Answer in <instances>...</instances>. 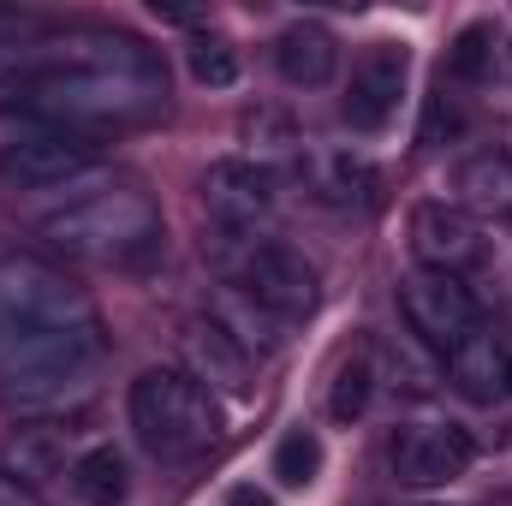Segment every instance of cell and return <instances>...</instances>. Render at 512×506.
<instances>
[{
  "label": "cell",
  "instance_id": "4316f807",
  "mask_svg": "<svg viewBox=\"0 0 512 506\" xmlns=\"http://www.w3.org/2000/svg\"><path fill=\"white\" fill-rule=\"evenodd\" d=\"M227 506H274V501H268L262 489H251V483H245V489H233V495H227Z\"/></svg>",
  "mask_w": 512,
  "mask_h": 506
},
{
  "label": "cell",
  "instance_id": "30bf717a",
  "mask_svg": "<svg viewBox=\"0 0 512 506\" xmlns=\"http://www.w3.org/2000/svg\"><path fill=\"white\" fill-rule=\"evenodd\" d=\"M203 203H209V215H215L227 233H245V227H256V221L274 209V167H262L251 155L209 161V173H203Z\"/></svg>",
  "mask_w": 512,
  "mask_h": 506
},
{
  "label": "cell",
  "instance_id": "277c9868",
  "mask_svg": "<svg viewBox=\"0 0 512 506\" xmlns=\"http://www.w3.org/2000/svg\"><path fill=\"white\" fill-rule=\"evenodd\" d=\"M131 429L155 459L185 465L221 441V411H215V393L185 370H143L131 381Z\"/></svg>",
  "mask_w": 512,
  "mask_h": 506
},
{
  "label": "cell",
  "instance_id": "7c38bea8",
  "mask_svg": "<svg viewBox=\"0 0 512 506\" xmlns=\"http://www.w3.org/2000/svg\"><path fill=\"white\" fill-rule=\"evenodd\" d=\"M179 358H185V376L203 381L209 393H227V399L251 393V352L215 316H191L179 328Z\"/></svg>",
  "mask_w": 512,
  "mask_h": 506
},
{
  "label": "cell",
  "instance_id": "8fae6325",
  "mask_svg": "<svg viewBox=\"0 0 512 506\" xmlns=\"http://www.w3.org/2000/svg\"><path fill=\"white\" fill-rule=\"evenodd\" d=\"M405 72H411L405 48H399V42H376V48H370V54L352 66L346 102H340L346 126H352V131H382L387 120L399 114V96H405Z\"/></svg>",
  "mask_w": 512,
  "mask_h": 506
},
{
  "label": "cell",
  "instance_id": "7402d4cb",
  "mask_svg": "<svg viewBox=\"0 0 512 506\" xmlns=\"http://www.w3.org/2000/svg\"><path fill=\"white\" fill-rule=\"evenodd\" d=\"M316 471H322V441H316L310 429H292V435L274 447V477H280L286 489H310Z\"/></svg>",
  "mask_w": 512,
  "mask_h": 506
},
{
  "label": "cell",
  "instance_id": "d6986e66",
  "mask_svg": "<svg viewBox=\"0 0 512 506\" xmlns=\"http://www.w3.org/2000/svg\"><path fill=\"white\" fill-rule=\"evenodd\" d=\"M209 316H215V322L245 346V352H274V340H280V334H274L280 322H274L256 298H245L239 286H233V292H227V304H221V310H209Z\"/></svg>",
  "mask_w": 512,
  "mask_h": 506
},
{
  "label": "cell",
  "instance_id": "44dd1931",
  "mask_svg": "<svg viewBox=\"0 0 512 506\" xmlns=\"http://www.w3.org/2000/svg\"><path fill=\"white\" fill-rule=\"evenodd\" d=\"M185 60H191V78H197V84H209V90L239 84V48H233L227 36H191Z\"/></svg>",
  "mask_w": 512,
  "mask_h": 506
},
{
  "label": "cell",
  "instance_id": "9c48e42d",
  "mask_svg": "<svg viewBox=\"0 0 512 506\" xmlns=\"http://www.w3.org/2000/svg\"><path fill=\"white\" fill-rule=\"evenodd\" d=\"M411 251H417L423 268L465 280L471 268L489 262V239H483V227L459 203H417L411 209Z\"/></svg>",
  "mask_w": 512,
  "mask_h": 506
},
{
  "label": "cell",
  "instance_id": "83f0119b",
  "mask_svg": "<svg viewBox=\"0 0 512 506\" xmlns=\"http://www.w3.org/2000/svg\"><path fill=\"white\" fill-rule=\"evenodd\" d=\"M507 393H512V358H507Z\"/></svg>",
  "mask_w": 512,
  "mask_h": 506
},
{
  "label": "cell",
  "instance_id": "4fadbf2b",
  "mask_svg": "<svg viewBox=\"0 0 512 506\" xmlns=\"http://www.w3.org/2000/svg\"><path fill=\"white\" fill-rule=\"evenodd\" d=\"M0 471L18 477L24 489H42L54 477H72V429L60 423H24L0 447Z\"/></svg>",
  "mask_w": 512,
  "mask_h": 506
},
{
  "label": "cell",
  "instance_id": "d4e9b609",
  "mask_svg": "<svg viewBox=\"0 0 512 506\" xmlns=\"http://www.w3.org/2000/svg\"><path fill=\"white\" fill-rule=\"evenodd\" d=\"M459 131H465V108H459V102L447 96V84H441V90L423 102V126H417V143H423V149H435V143H447V137H459Z\"/></svg>",
  "mask_w": 512,
  "mask_h": 506
},
{
  "label": "cell",
  "instance_id": "ffe728a7",
  "mask_svg": "<svg viewBox=\"0 0 512 506\" xmlns=\"http://www.w3.org/2000/svg\"><path fill=\"white\" fill-rule=\"evenodd\" d=\"M447 78L453 84H489L495 78V30L489 24H465L453 54H447Z\"/></svg>",
  "mask_w": 512,
  "mask_h": 506
},
{
  "label": "cell",
  "instance_id": "e0dca14e",
  "mask_svg": "<svg viewBox=\"0 0 512 506\" xmlns=\"http://www.w3.org/2000/svg\"><path fill=\"white\" fill-rule=\"evenodd\" d=\"M72 495L84 506H120L131 495V471H126V459L114 453V447H90V453H78L72 459Z\"/></svg>",
  "mask_w": 512,
  "mask_h": 506
},
{
  "label": "cell",
  "instance_id": "9a60e30c",
  "mask_svg": "<svg viewBox=\"0 0 512 506\" xmlns=\"http://www.w3.org/2000/svg\"><path fill=\"white\" fill-rule=\"evenodd\" d=\"M274 66H280L286 84L316 90V84L334 78V66H340V42H334V30H322V24L304 18V24L280 30V42H274Z\"/></svg>",
  "mask_w": 512,
  "mask_h": 506
},
{
  "label": "cell",
  "instance_id": "603a6c76",
  "mask_svg": "<svg viewBox=\"0 0 512 506\" xmlns=\"http://www.w3.org/2000/svg\"><path fill=\"white\" fill-rule=\"evenodd\" d=\"M370 393H376V370H370V358H352V364H340L334 393H328V411H334V423H352V417H364V411H370Z\"/></svg>",
  "mask_w": 512,
  "mask_h": 506
},
{
  "label": "cell",
  "instance_id": "2e32d148",
  "mask_svg": "<svg viewBox=\"0 0 512 506\" xmlns=\"http://www.w3.org/2000/svg\"><path fill=\"white\" fill-rule=\"evenodd\" d=\"M507 358H512L507 346H501L495 334H483V328H477V334H471V340L447 358L453 387H459L471 405H495V399L507 393Z\"/></svg>",
  "mask_w": 512,
  "mask_h": 506
},
{
  "label": "cell",
  "instance_id": "cb8c5ba5",
  "mask_svg": "<svg viewBox=\"0 0 512 506\" xmlns=\"http://www.w3.org/2000/svg\"><path fill=\"white\" fill-rule=\"evenodd\" d=\"M245 143L262 149V167H268V155H292L298 149V126L286 114H274V108H256V114H245Z\"/></svg>",
  "mask_w": 512,
  "mask_h": 506
},
{
  "label": "cell",
  "instance_id": "52a82bcc",
  "mask_svg": "<svg viewBox=\"0 0 512 506\" xmlns=\"http://www.w3.org/2000/svg\"><path fill=\"white\" fill-rule=\"evenodd\" d=\"M387 465H393L399 489H441V483H453L477 465V441L459 423H411V429L393 435Z\"/></svg>",
  "mask_w": 512,
  "mask_h": 506
},
{
  "label": "cell",
  "instance_id": "ba28073f",
  "mask_svg": "<svg viewBox=\"0 0 512 506\" xmlns=\"http://www.w3.org/2000/svg\"><path fill=\"white\" fill-rule=\"evenodd\" d=\"M239 292L256 298L274 322H298L316 310V268L292 245H256L239 268Z\"/></svg>",
  "mask_w": 512,
  "mask_h": 506
},
{
  "label": "cell",
  "instance_id": "3957f363",
  "mask_svg": "<svg viewBox=\"0 0 512 506\" xmlns=\"http://www.w3.org/2000/svg\"><path fill=\"white\" fill-rule=\"evenodd\" d=\"M42 239L72 262H143L161 251V209L149 203V191H137L126 179L72 197L66 209H54L42 221Z\"/></svg>",
  "mask_w": 512,
  "mask_h": 506
},
{
  "label": "cell",
  "instance_id": "5bb4252c",
  "mask_svg": "<svg viewBox=\"0 0 512 506\" xmlns=\"http://www.w3.org/2000/svg\"><path fill=\"white\" fill-rule=\"evenodd\" d=\"M453 191L471 221H512V149H477L459 167Z\"/></svg>",
  "mask_w": 512,
  "mask_h": 506
},
{
  "label": "cell",
  "instance_id": "7a4b0ae2",
  "mask_svg": "<svg viewBox=\"0 0 512 506\" xmlns=\"http://www.w3.org/2000/svg\"><path fill=\"white\" fill-rule=\"evenodd\" d=\"M0 102L54 126H126L167 102V66L120 30H66L0 48Z\"/></svg>",
  "mask_w": 512,
  "mask_h": 506
},
{
  "label": "cell",
  "instance_id": "ac0fdd59",
  "mask_svg": "<svg viewBox=\"0 0 512 506\" xmlns=\"http://www.w3.org/2000/svg\"><path fill=\"white\" fill-rule=\"evenodd\" d=\"M310 179H316V197L334 203V209H358V203H370V191H376L370 161H358V155H346V149L316 155V161H310Z\"/></svg>",
  "mask_w": 512,
  "mask_h": 506
},
{
  "label": "cell",
  "instance_id": "8992f818",
  "mask_svg": "<svg viewBox=\"0 0 512 506\" xmlns=\"http://www.w3.org/2000/svg\"><path fill=\"white\" fill-rule=\"evenodd\" d=\"M399 310H405V328H411L429 352H441V358H453V352L483 328L477 292H471L459 274H435V268H417V274L399 280Z\"/></svg>",
  "mask_w": 512,
  "mask_h": 506
},
{
  "label": "cell",
  "instance_id": "6da1fadb",
  "mask_svg": "<svg viewBox=\"0 0 512 506\" xmlns=\"http://www.w3.org/2000/svg\"><path fill=\"white\" fill-rule=\"evenodd\" d=\"M102 352L108 334L84 286L42 256H0V399L12 411L84 399Z\"/></svg>",
  "mask_w": 512,
  "mask_h": 506
},
{
  "label": "cell",
  "instance_id": "5b68a950",
  "mask_svg": "<svg viewBox=\"0 0 512 506\" xmlns=\"http://www.w3.org/2000/svg\"><path fill=\"white\" fill-rule=\"evenodd\" d=\"M96 161V137L78 126H54V120H6L0 126V179L18 191H48L78 179Z\"/></svg>",
  "mask_w": 512,
  "mask_h": 506
},
{
  "label": "cell",
  "instance_id": "484cf974",
  "mask_svg": "<svg viewBox=\"0 0 512 506\" xmlns=\"http://www.w3.org/2000/svg\"><path fill=\"white\" fill-rule=\"evenodd\" d=\"M0 506H42V495H36V489H24L18 477H6V471H0Z\"/></svg>",
  "mask_w": 512,
  "mask_h": 506
}]
</instances>
